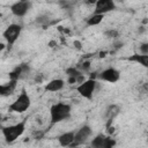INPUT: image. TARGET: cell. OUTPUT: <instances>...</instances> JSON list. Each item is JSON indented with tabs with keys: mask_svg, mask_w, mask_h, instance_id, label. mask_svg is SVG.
<instances>
[{
	"mask_svg": "<svg viewBox=\"0 0 148 148\" xmlns=\"http://www.w3.org/2000/svg\"><path fill=\"white\" fill-rule=\"evenodd\" d=\"M98 80L104 81V82H109V83H116L120 80V72L114 68V67H108L105 69H103L99 74H98Z\"/></svg>",
	"mask_w": 148,
	"mask_h": 148,
	"instance_id": "8",
	"label": "cell"
},
{
	"mask_svg": "<svg viewBox=\"0 0 148 148\" xmlns=\"http://www.w3.org/2000/svg\"><path fill=\"white\" fill-rule=\"evenodd\" d=\"M72 116V106L68 103L58 102L51 105L50 108V120L51 125L68 120Z\"/></svg>",
	"mask_w": 148,
	"mask_h": 148,
	"instance_id": "1",
	"label": "cell"
},
{
	"mask_svg": "<svg viewBox=\"0 0 148 148\" xmlns=\"http://www.w3.org/2000/svg\"><path fill=\"white\" fill-rule=\"evenodd\" d=\"M116 140L111 136H108L106 135V139H105V143H104V148H112L116 146Z\"/></svg>",
	"mask_w": 148,
	"mask_h": 148,
	"instance_id": "23",
	"label": "cell"
},
{
	"mask_svg": "<svg viewBox=\"0 0 148 148\" xmlns=\"http://www.w3.org/2000/svg\"><path fill=\"white\" fill-rule=\"evenodd\" d=\"M103 18H104L103 14H95V13H92V15H90L87 18L86 23H87L88 27H95V25H98L103 21Z\"/></svg>",
	"mask_w": 148,
	"mask_h": 148,
	"instance_id": "17",
	"label": "cell"
},
{
	"mask_svg": "<svg viewBox=\"0 0 148 148\" xmlns=\"http://www.w3.org/2000/svg\"><path fill=\"white\" fill-rule=\"evenodd\" d=\"M139 50H140L141 54H148V43L147 42L141 43L140 46H139Z\"/></svg>",
	"mask_w": 148,
	"mask_h": 148,
	"instance_id": "24",
	"label": "cell"
},
{
	"mask_svg": "<svg viewBox=\"0 0 148 148\" xmlns=\"http://www.w3.org/2000/svg\"><path fill=\"white\" fill-rule=\"evenodd\" d=\"M75 67H76L81 73L87 74V73H89V72H90V69H91V64H90V61H89V60H83V61L79 62Z\"/></svg>",
	"mask_w": 148,
	"mask_h": 148,
	"instance_id": "19",
	"label": "cell"
},
{
	"mask_svg": "<svg viewBox=\"0 0 148 148\" xmlns=\"http://www.w3.org/2000/svg\"><path fill=\"white\" fill-rule=\"evenodd\" d=\"M74 131H69V132H65L62 134H60L58 136V142L61 147H69L74 140Z\"/></svg>",
	"mask_w": 148,
	"mask_h": 148,
	"instance_id": "14",
	"label": "cell"
},
{
	"mask_svg": "<svg viewBox=\"0 0 148 148\" xmlns=\"http://www.w3.org/2000/svg\"><path fill=\"white\" fill-rule=\"evenodd\" d=\"M91 134H92V130H91V127L88 124L81 126L75 132L74 140H73V142H72V145L69 147H76V146H80V145L86 143L89 140V138L91 136Z\"/></svg>",
	"mask_w": 148,
	"mask_h": 148,
	"instance_id": "6",
	"label": "cell"
},
{
	"mask_svg": "<svg viewBox=\"0 0 148 148\" xmlns=\"http://www.w3.org/2000/svg\"><path fill=\"white\" fill-rule=\"evenodd\" d=\"M105 139L106 135L104 133H99L97 135H95L91 141H90V146L94 148H104V143H105Z\"/></svg>",
	"mask_w": 148,
	"mask_h": 148,
	"instance_id": "16",
	"label": "cell"
},
{
	"mask_svg": "<svg viewBox=\"0 0 148 148\" xmlns=\"http://www.w3.org/2000/svg\"><path fill=\"white\" fill-rule=\"evenodd\" d=\"M43 79H44L43 74H37V75L35 76V81H36L37 83H40V82L43 81Z\"/></svg>",
	"mask_w": 148,
	"mask_h": 148,
	"instance_id": "27",
	"label": "cell"
},
{
	"mask_svg": "<svg viewBox=\"0 0 148 148\" xmlns=\"http://www.w3.org/2000/svg\"><path fill=\"white\" fill-rule=\"evenodd\" d=\"M103 35L105 38H117L119 36V31L116 29H108L103 32Z\"/></svg>",
	"mask_w": 148,
	"mask_h": 148,
	"instance_id": "21",
	"label": "cell"
},
{
	"mask_svg": "<svg viewBox=\"0 0 148 148\" xmlns=\"http://www.w3.org/2000/svg\"><path fill=\"white\" fill-rule=\"evenodd\" d=\"M65 73H66V75L67 76H72V77H76V76H79L80 74H83V73H81L75 66H71V67H67L66 69H65Z\"/></svg>",
	"mask_w": 148,
	"mask_h": 148,
	"instance_id": "20",
	"label": "cell"
},
{
	"mask_svg": "<svg viewBox=\"0 0 148 148\" xmlns=\"http://www.w3.org/2000/svg\"><path fill=\"white\" fill-rule=\"evenodd\" d=\"M17 86V81L16 80H10L8 82H5L2 84H0V96L2 97H7L9 95H12Z\"/></svg>",
	"mask_w": 148,
	"mask_h": 148,
	"instance_id": "11",
	"label": "cell"
},
{
	"mask_svg": "<svg viewBox=\"0 0 148 148\" xmlns=\"http://www.w3.org/2000/svg\"><path fill=\"white\" fill-rule=\"evenodd\" d=\"M31 73V67L29 64L27 62H22L18 66H16L13 71L9 72L8 76L10 80H16V81H20V80H25L29 77Z\"/></svg>",
	"mask_w": 148,
	"mask_h": 148,
	"instance_id": "7",
	"label": "cell"
},
{
	"mask_svg": "<svg viewBox=\"0 0 148 148\" xmlns=\"http://www.w3.org/2000/svg\"><path fill=\"white\" fill-rule=\"evenodd\" d=\"M35 22H36L37 24H39V25L47 27V25H50V23H51V17H50L49 14H40V15H38V16L36 17Z\"/></svg>",
	"mask_w": 148,
	"mask_h": 148,
	"instance_id": "18",
	"label": "cell"
},
{
	"mask_svg": "<svg viewBox=\"0 0 148 148\" xmlns=\"http://www.w3.org/2000/svg\"><path fill=\"white\" fill-rule=\"evenodd\" d=\"M24 132H25V120L1 127V133H2L3 139L7 143L15 142L18 138H21L23 135Z\"/></svg>",
	"mask_w": 148,
	"mask_h": 148,
	"instance_id": "2",
	"label": "cell"
},
{
	"mask_svg": "<svg viewBox=\"0 0 148 148\" xmlns=\"http://www.w3.org/2000/svg\"><path fill=\"white\" fill-rule=\"evenodd\" d=\"M96 1H97V0H84V2H86L87 5H95Z\"/></svg>",
	"mask_w": 148,
	"mask_h": 148,
	"instance_id": "28",
	"label": "cell"
},
{
	"mask_svg": "<svg viewBox=\"0 0 148 148\" xmlns=\"http://www.w3.org/2000/svg\"><path fill=\"white\" fill-rule=\"evenodd\" d=\"M32 3L31 1H16L10 6V12L16 17H23L28 14V12L31 9Z\"/></svg>",
	"mask_w": 148,
	"mask_h": 148,
	"instance_id": "9",
	"label": "cell"
},
{
	"mask_svg": "<svg viewBox=\"0 0 148 148\" xmlns=\"http://www.w3.org/2000/svg\"><path fill=\"white\" fill-rule=\"evenodd\" d=\"M127 60L130 61H134L140 64L143 67H148V54H141V53H134L133 56L128 57Z\"/></svg>",
	"mask_w": 148,
	"mask_h": 148,
	"instance_id": "15",
	"label": "cell"
},
{
	"mask_svg": "<svg viewBox=\"0 0 148 148\" xmlns=\"http://www.w3.org/2000/svg\"><path fill=\"white\" fill-rule=\"evenodd\" d=\"M120 110H121V108L118 104H110L106 108V110H105V119L109 123L108 126H110V123L120 113Z\"/></svg>",
	"mask_w": 148,
	"mask_h": 148,
	"instance_id": "13",
	"label": "cell"
},
{
	"mask_svg": "<svg viewBox=\"0 0 148 148\" xmlns=\"http://www.w3.org/2000/svg\"><path fill=\"white\" fill-rule=\"evenodd\" d=\"M65 87V81L62 79H53L51 81H49L44 89L45 91H50V92H57V91H60L62 90Z\"/></svg>",
	"mask_w": 148,
	"mask_h": 148,
	"instance_id": "12",
	"label": "cell"
},
{
	"mask_svg": "<svg viewBox=\"0 0 148 148\" xmlns=\"http://www.w3.org/2000/svg\"><path fill=\"white\" fill-rule=\"evenodd\" d=\"M31 105V98L25 89H22L21 94L16 97V99L8 106V111L15 112V113H23L27 110H29Z\"/></svg>",
	"mask_w": 148,
	"mask_h": 148,
	"instance_id": "3",
	"label": "cell"
},
{
	"mask_svg": "<svg viewBox=\"0 0 148 148\" xmlns=\"http://www.w3.org/2000/svg\"><path fill=\"white\" fill-rule=\"evenodd\" d=\"M123 46H124V43H123L121 40H118V39H117V40H114V42L112 43V47H113V50H114V51L120 50Z\"/></svg>",
	"mask_w": 148,
	"mask_h": 148,
	"instance_id": "25",
	"label": "cell"
},
{
	"mask_svg": "<svg viewBox=\"0 0 148 148\" xmlns=\"http://www.w3.org/2000/svg\"><path fill=\"white\" fill-rule=\"evenodd\" d=\"M73 45H74V47H75L76 50H81L82 43H81L80 40H74V42H73Z\"/></svg>",
	"mask_w": 148,
	"mask_h": 148,
	"instance_id": "26",
	"label": "cell"
},
{
	"mask_svg": "<svg viewBox=\"0 0 148 148\" xmlns=\"http://www.w3.org/2000/svg\"><path fill=\"white\" fill-rule=\"evenodd\" d=\"M59 6L62 9H72L73 7V2L69 0H59Z\"/></svg>",
	"mask_w": 148,
	"mask_h": 148,
	"instance_id": "22",
	"label": "cell"
},
{
	"mask_svg": "<svg viewBox=\"0 0 148 148\" xmlns=\"http://www.w3.org/2000/svg\"><path fill=\"white\" fill-rule=\"evenodd\" d=\"M94 6H95L94 13L95 14H103V15H105L106 13L113 12L117 8L114 0H97Z\"/></svg>",
	"mask_w": 148,
	"mask_h": 148,
	"instance_id": "10",
	"label": "cell"
},
{
	"mask_svg": "<svg viewBox=\"0 0 148 148\" xmlns=\"http://www.w3.org/2000/svg\"><path fill=\"white\" fill-rule=\"evenodd\" d=\"M18 1H31V0H18Z\"/></svg>",
	"mask_w": 148,
	"mask_h": 148,
	"instance_id": "29",
	"label": "cell"
},
{
	"mask_svg": "<svg viewBox=\"0 0 148 148\" xmlns=\"http://www.w3.org/2000/svg\"><path fill=\"white\" fill-rule=\"evenodd\" d=\"M97 81L95 77H89V79H86L82 83H79L76 86V91L80 94V96H82L83 98L86 99H91L95 91H96V88H97Z\"/></svg>",
	"mask_w": 148,
	"mask_h": 148,
	"instance_id": "4",
	"label": "cell"
},
{
	"mask_svg": "<svg viewBox=\"0 0 148 148\" xmlns=\"http://www.w3.org/2000/svg\"><path fill=\"white\" fill-rule=\"evenodd\" d=\"M22 32V25L21 24H17V23H12L9 24L2 32V37L5 38V40L7 42V45H8V49L12 47L16 40L18 39L20 35Z\"/></svg>",
	"mask_w": 148,
	"mask_h": 148,
	"instance_id": "5",
	"label": "cell"
}]
</instances>
